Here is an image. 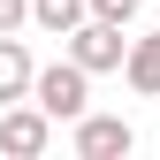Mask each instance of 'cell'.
Segmentation results:
<instances>
[{
    "mask_svg": "<svg viewBox=\"0 0 160 160\" xmlns=\"http://www.w3.org/2000/svg\"><path fill=\"white\" fill-rule=\"evenodd\" d=\"M31 99L53 114V122H76V114L92 107V69H76V61H53V69H38V76H31Z\"/></svg>",
    "mask_w": 160,
    "mask_h": 160,
    "instance_id": "cell-1",
    "label": "cell"
},
{
    "mask_svg": "<svg viewBox=\"0 0 160 160\" xmlns=\"http://www.w3.org/2000/svg\"><path fill=\"white\" fill-rule=\"evenodd\" d=\"M31 76H38V61L23 53V38H0V107H15V99H31Z\"/></svg>",
    "mask_w": 160,
    "mask_h": 160,
    "instance_id": "cell-5",
    "label": "cell"
},
{
    "mask_svg": "<svg viewBox=\"0 0 160 160\" xmlns=\"http://www.w3.org/2000/svg\"><path fill=\"white\" fill-rule=\"evenodd\" d=\"M122 76H130V92H145V99H160V31H145V38H130V53H122Z\"/></svg>",
    "mask_w": 160,
    "mask_h": 160,
    "instance_id": "cell-6",
    "label": "cell"
},
{
    "mask_svg": "<svg viewBox=\"0 0 160 160\" xmlns=\"http://www.w3.org/2000/svg\"><path fill=\"white\" fill-rule=\"evenodd\" d=\"M23 23H31V0H0V38L23 31Z\"/></svg>",
    "mask_w": 160,
    "mask_h": 160,
    "instance_id": "cell-9",
    "label": "cell"
},
{
    "mask_svg": "<svg viewBox=\"0 0 160 160\" xmlns=\"http://www.w3.org/2000/svg\"><path fill=\"white\" fill-rule=\"evenodd\" d=\"M46 145H53V114L38 107V99L0 107V152H8V160H38Z\"/></svg>",
    "mask_w": 160,
    "mask_h": 160,
    "instance_id": "cell-2",
    "label": "cell"
},
{
    "mask_svg": "<svg viewBox=\"0 0 160 160\" xmlns=\"http://www.w3.org/2000/svg\"><path fill=\"white\" fill-rule=\"evenodd\" d=\"M137 8H145V0H92V15H99V23H130Z\"/></svg>",
    "mask_w": 160,
    "mask_h": 160,
    "instance_id": "cell-8",
    "label": "cell"
},
{
    "mask_svg": "<svg viewBox=\"0 0 160 160\" xmlns=\"http://www.w3.org/2000/svg\"><path fill=\"white\" fill-rule=\"evenodd\" d=\"M130 145H137V130L122 122V114H76V160H130Z\"/></svg>",
    "mask_w": 160,
    "mask_h": 160,
    "instance_id": "cell-4",
    "label": "cell"
},
{
    "mask_svg": "<svg viewBox=\"0 0 160 160\" xmlns=\"http://www.w3.org/2000/svg\"><path fill=\"white\" fill-rule=\"evenodd\" d=\"M84 15H92V0H31V23H38V31H53V38H69Z\"/></svg>",
    "mask_w": 160,
    "mask_h": 160,
    "instance_id": "cell-7",
    "label": "cell"
},
{
    "mask_svg": "<svg viewBox=\"0 0 160 160\" xmlns=\"http://www.w3.org/2000/svg\"><path fill=\"white\" fill-rule=\"evenodd\" d=\"M122 23H99V15H84V23L69 31V61L76 69H92V76H107V69H122Z\"/></svg>",
    "mask_w": 160,
    "mask_h": 160,
    "instance_id": "cell-3",
    "label": "cell"
}]
</instances>
